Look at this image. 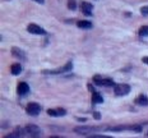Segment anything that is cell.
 <instances>
[{
  "mask_svg": "<svg viewBox=\"0 0 148 138\" xmlns=\"http://www.w3.org/2000/svg\"><path fill=\"white\" fill-rule=\"evenodd\" d=\"M73 68V63L72 61H68L65 65H63L61 68H58V69H50V70H42L44 74H61V73H66L69 72L70 69Z\"/></svg>",
  "mask_w": 148,
  "mask_h": 138,
  "instance_id": "3957f363",
  "label": "cell"
},
{
  "mask_svg": "<svg viewBox=\"0 0 148 138\" xmlns=\"http://www.w3.org/2000/svg\"><path fill=\"white\" fill-rule=\"evenodd\" d=\"M134 102L137 104V105H140V106H148V97L144 93H140L139 96L134 100Z\"/></svg>",
  "mask_w": 148,
  "mask_h": 138,
  "instance_id": "4fadbf2b",
  "label": "cell"
},
{
  "mask_svg": "<svg viewBox=\"0 0 148 138\" xmlns=\"http://www.w3.org/2000/svg\"><path fill=\"white\" fill-rule=\"evenodd\" d=\"M77 27L83 28V30H88V28H92L93 24H92V22H89V21H78L77 22Z\"/></svg>",
  "mask_w": 148,
  "mask_h": 138,
  "instance_id": "2e32d148",
  "label": "cell"
},
{
  "mask_svg": "<svg viewBox=\"0 0 148 138\" xmlns=\"http://www.w3.org/2000/svg\"><path fill=\"white\" fill-rule=\"evenodd\" d=\"M92 10H93V5L87 1H81V12L84 15H92Z\"/></svg>",
  "mask_w": 148,
  "mask_h": 138,
  "instance_id": "9c48e42d",
  "label": "cell"
},
{
  "mask_svg": "<svg viewBox=\"0 0 148 138\" xmlns=\"http://www.w3.org/2000/svg\"><path fill=\"white\" fill-rule=\"evenodd\" d=\"M24 134L29 138H40L42 134V130L40 129V127H37L35 124H28L24 128Z\"/></svg>",
  "mask_w": 148,
  "mask_h": 138,
  "instance_id": "7a4b0ae2",
  "label": "cell"
},
{
  "mask_svg": "<svg viewBox=\"0 0 148 138\" xmlns=\"http://www.w3.org/2000/svg\"><path fill=\"white\" fill-rule=\"evenodd\" d=\"M68 8L70 10H75L77 9V1L75 0H68Z\"/></svg>",
  "mask_w": 148,
  "mask_h": 138,
  "instance_id": "d6986e66",
  "label": "cell"
},
{
  "mask_svg": "<svg viewBox=\"0 0 148 138\" xmlns=\"http://www.w3.org/2000/svg\"><path fill=\"white\" fill-rule=\"evenodd\" d=\"M102 102H103L102 96H101V95L98 93V92H96V91L92 92V104L96 105V104H102Z\"/></svg>",
  "mask_w": 148,
  "mask_h": 138,
  "instance_id": "9a60e30c",
  "label": "cell"
},
{
  "mask_svg": "<svg viewBox=\"0 0 148 138\" xmlns=\"http://www.w3.org/2000/svg\"><path fill=\"white\" fill-rule=\"evenodd\" d=\"M142 60H143V63H146L147 65H148V56H144V58H143V59H142Z\"/></svg>",
  "mask_w": 148,
  "mask_h": 138,
  "instance_id": "603a6c76",
  "label": "cell"
},
{
  "mask_svg": "<svg viewBox=\"0 0 148 138\" xmlns=\"http://www.w3.org/2000/svg\"><path fill=\"white\" fill-rule=\"evenodd\" d=\"M130 86L126 84V83H119V84H115L114 87V92H115L116 96H125L130 92Z\"/></svg>",
  "mask_w": 148,
  "mask_h": 138,
  "instance_id": "5b68a950",
  "label": "cell"
},
{
  "mask_svg": "<svg viewBox=\"0 0 148 138\" xmlns=\"http://www.w3.org/2000/svg\"><path fill=\"white\" fill-rule=\"evenodd\" d=\"M35 1L40 3V4H44V3H45V0H35Z\"/></svg>",
  "mask_w": 148,
  "mask_h": 138,
  "instance_id": "cb8c5ba5",
  "label": "cell"
},
{
  "mask_svg": "<svg viewBox=\"0 0 148 138\" xmlns=\"http://www.w3.org/2000/svg\"><path fill=\"white\" fill-rule=\"evenodd\" d=\"M147 136H148V132H147Z\"/></svg>",
  "mask_w": 148,
  "mask_h": 138,
  "instance_id": "484cf974",
  "label": "cell"
},
{
  "mask_svg": "<svg viewBox=\"0 0 148 138\" xmlns=\"http://www.w3.org/2000/svg\"><path fill=\"white\" fill-rule=\"evenodd\" d=\"M87 138H112L110 136H103V134H89Z\"/></svg>",
  "mask_w": 148,
  "mask_h": 138,
  "instance_id": "ffe728a7",
  "label": "cell"
},
{
  "mask_svg": "<svg viewBox=\"0 0 148 138\" xmlns=\"http://www.w3.org/2000/svg\"><path fill=\"white\" fill-rule=\"evenodd\" d=\"M93 82L98 86H103V87H115V83H114L112 79L110 78H103L102 76H93Z\"/></svg>",
  "mask_w": 148,
  "mask_h": 138,
  "instance_id": "277c9868",
  "label": "cell"
},
{
  "mask_svg": "<svg viewBox=\"0 0 148 138\" xmlns=\"http://www.w3.org/2000/svg\"><path fill=\"white\" fill-rule=\"evenodd\" d=\"M21 72H22V65H21V64L15 63V64H13V65L10 67V73H12L13 76L21 74Z\"/></svg>",
  "mask_w": 148,
  "mask_h": 138,
  "instance_id": "e0dca14e",
  "label": "cell"
},
{
  "mask_svg": "<svg viewBox=\"0 0 148 138\" xmlns=\"http://www.w3.org/2000/svg\"><path fill=\"white\" fill-rule=\"evenodd\" d=\"M140 13H142V15L147 17V15H148V5H144V7L140 8Z\"/></svg>",
  "mask_w": 148,
  "mask_h": 138,
  "instance_id": "44dd1931",
  "label": "cell"
},
{
  "mask_svg": "<svg viewBox=\"0 0 148 138\" xmlns=\"http://www.w3.org/2000/svg\"><path fill=\"white\" fill-rule=\"evenodd\" d=\"M27 114L28 115H32V116H36L40 114V111H41V105L37 102H29L28 105H27V109H26Z\"/></svg>",
  "mask_w": 148,
  "mask_h": 138,
  "instance_id": "52a82bcc",
  "label": "cell"
},
{
  "mask_svg": "<svg viewBox=\"0 0 148 138\" xmlns=\"http://www.w3.org/2000/svg\"><path fill=\"white\" fill-rule=\"evenodd\" d=\"M66 114L65 109L63 107H55V109H49L47 110V115L54 116V118H58V116H64Z\"/></svg>",
  "mask_w": 148,
  "mask_h": 138,
  "instance_id": "30bf717a",
  "label": "cell"
},
{
  "mask_svg": "<svg viewBox=\"0 0 148 138\" xmlns=\"http://www.w3.org/2000/svg\"><path fill=\"white\" fill-rule=\"evenodd\" d=\"M27 31L32 35H46V31L42 27L37 26L36 23H29L28 27H27Z\"/></svg>",
  "mask_w": 148,
  "mask_h": 138,
  "instance_id": "ba28073f",
  "label": "cell"
},
{
  "mask_svg": "<svg viewBox=\"0 0 148 138\" xmlns=\"http://www.w3.org/2000/svg\"><path fill=\"white\" fill-rule=\"evenodd\" d=\"M138 36L139 37H147L148 36V26H142L138 30Z\"/></svg>",
  "mask_w": 148,
  "mask_h": 138,
  "instance_id": "ac0fdd59",
  "label": "cell"
},
{
  "mask_svg": "<svg viewBox=\"0 0 148 138\" xmlns=\"http://www.w3.org/2000/svg\"><path fill=\"white\" fill-rule=\"evenodd\" d=\"M17 92L19 96H24V95H27L29 92V86L27 84L26 82H21L17 87Z\"/></svg>",
  "mask_w": 148,
  "mask_h": 138,
  "instance_id": "7c38bea8",
  "label": "cell"
},
{
  "mask_svg": "<svg viewBox=\"0 0 148 138\" xmlns=\"http://www.w3.org/2000/svg\"><path fill=\"white\" fill-rule=\"evenodd\" d=\"M93 118L95 119H101V114L100 113H97V111H95L93 113Z\"/></svg>",
  "mask_w": 148,
  "mask_h": 138,
  "instance_id": "7402d4cb",
  "label": "cell"
},
{
  "mask_svg": "<svg viewBox=\"0 0 148 138\" xmlns=\"http://www.w3.org/2000/svg\"><path fill=\"white\" fill-rule=\"evenodd\" d=\"M100 128L98 127H91V125H81V127H77L74 128V132L78 134H91V133H95L97 132Z\"/></svg>",
  "mask_w": 148,
  "mask_h": 138,
  "instance_id": "8992f818",
  "label": "cell"
},
{
  "mask_svg": "<svg viewBox=\"0 0 148 138\" xmlns=\"http://www.w3.org/2000/svg\"><path fill=\"white\" fill-rule=\"evenodd\" d=\"M12 54H13V56H15L17 59H19V60H26L27 58H26V53L22 50V49H19V47H12Z\"/></svg>",
  "mask_w": 148,
  "mask_h": 138,
  "instance_id": "8fae6325",
  "label": "cell"
},
{
  "mask_svg": "<svg viewBox=\"0 0 148 138\" xmlns=\"http://www.w3.org/2000/svg\"><path fill=\"white\" fill-rule=\"evenodd\" d=\"M50 138H60V137H58V136H52V137H50Z\"/></svg>",
  "mask_w": 148,
  "mask_h": 138,
  "instance_id": "d4e9b609",
  "label": "cell"
},
{
  "mask_svg": "<svg viewBox=\"0 0 148 138\" xmlns=\"http://www.w3.org/2000/svg\"><path fill=\"white\" fill-rule=\"evenodd\" d=\"M143 128V125L140 124H133V125H116V127H110L107 128V130L110 132H121V130H133L139 133Z\"/></svg>",
  "mask_w": 148,
  "mask_h": 138,
  "instance_id": "6da1fadb",
  "label": "cell"
},
{
  "mask_svg": "<svg viewBox=\"0 0 148 138\" xmlns=\"http://www.w3.org/2000/svg\"><path fill=\"white\" fill-rule=\"evenodd\" d=\"M23 134H24V130H22L21 128H17L14 132L9 133L8 136H5L4 138H21V137H23Z\"/></svg>",
  "mask_w": 148,
  "mask_h": 138,
  "instance_id": "5bb4252c",
  "label": "cell"
}]
</instances>
